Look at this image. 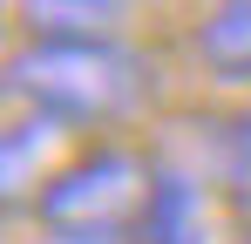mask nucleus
I'll return each instance as SVG.
<instances>
[{"label": "nucleus", "instance_id": "nucleus-1", "mask_svg": "<svg viewBox=\"0 0 251 244\" xmlns=\"http://www.w3.org/2000/svg\"><path fill=\"white\" fill-rule=\"evenodd\" d=\"M7 88L61 122H123L143 109L150 95V68L129 54L116 34H88V41H48L34 34L14 61H7Z\"/></svg>", "mask_w": 251, "mask_h": 244}, {"label": "nucleus", "instance_id": "nucleus-2", "mask_svg": "<svg viewBox=\"0 0 251 244\" xmlns=\"http://www.w3.org/2000/svg\"><path fill=\"white\" fill-rule=\"evenodd\" d=\"M156 197V170L136 149H95V156L68 163L48 197L34 203L48 231H82V238H136Z\"/></svg>", "mask_w": 251, "mask_h": 244}, {"label": "nucleus", "instance_id": "nucleus-3", "mask_svg": "<svg viewBox=\"0 0 251 244\" xmlns=\"http://www.w3.org/2000/svg\"><path fill=\"white\" fill-rule=\"evenodd\" d=\"M68 129H75V122L34 109L27 122H14V129L0 136V210H21V203H41L48 197V183L68 170V163H61Z\"/></svg>", "mask_w": 251, "mask_h": 244}, {"label": "nucleus", "instance_id": "nucleus-4", "mask_svg": "<svg viewBox=\"0 0 251 244\" xmlns=\"http://www.w3.org/2000/svg\"><path fill=\"white\" fill-rule=\"evenodd\" d=\"M136 244H210V210H204V183L197 176H156V197Z\"/></svg>", "mask_w": 251, "mask_h": 244}, {"label": "nucleus", "instance_id": "nucleus-5", "mask_svg": "<svg viewBox=\"0 0 251 244\" xmlns=\"http://www.w3.org/2000/svg\"><path fill=\"white\" fill-rule=\"evenodd\" d=\"M197 61L217 81H251V0H210L197 21Z\"/></svg>", "mask_w": 251, "mask_h": 244}, {"label": "nucleus", "instance_id": "nucleus-6", "mask_svg": "<svg viewBox=\"0 0 251 244\" xmlns=\"http://www.w3.org/2000/svg\"><path fill=\"white\" fill-rule=\"evenodd\" d=\"M129 7L136 0H21V21H27V34L48 41H88V34H116Z\"/></svg>", "mask_w": 251, "mask_h": 244}, {"label": "nucleus", "instance_id": "nucleus-7", "mask_svg": "<svg viewBox=\"0 0 251 244\" xmlns=\"http://www.w3.org/2000/svg\"><path fill=\"white\" fill-rule=\"evenodd\" d=\"M217 143H224V156H217L224 190H238V197L251 203V122H224V129H217Z\"/></svg>", "mask_w": 251, "mask_h": 244}]
</instances>
